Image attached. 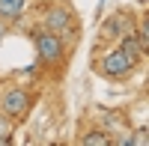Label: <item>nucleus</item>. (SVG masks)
<instances>
[{"mask_svg": "<svg viewBox=\"0 0 149 146\" xmlns=\"http://www.w3.org/2000/svg\"><path fill=\"white\" fill-rule=\"evenodd\" d=\"M131 69H134V60L122 51V48H116V51H110V54H104L98 60V72H102L104 78H125Z\"/></svg>", "mask_w": 149, "mask_h": 146, "instance_id": "nucleus-1", "label": "nucleus"}, {"mask_svg": "<svg viewBox=\"0 0 149 146\" xmlns=\"http://www.w3.org/2000/svg\"><path fill=\"white\" fill-rule=\"evenodd\" d=\"M36 48H39V57H42V63L48 66H54L63 60V42H60V33H51V30H45L36 36Z\"/></svg>", "mask_w": 149, "mask_h": 146, "instance_id": "nucleus-2", "label": "nucleus"}, {"mask_svg": "<svg viewBox=\"0 0 149 146\" xmlns=\"http://www.w3.org/2000/svg\"><path fill=\"white\" fill-rule=\"evenodd\" d=\"M30 111V92L27 90H9L6 95H3V113L6 116H24Z\"/></svg>", "mask_w": 149, "mask_h": 146, "instance_id": "nucleus-3", "label": "nucleus"}, {"mask_svg": "<svg viewBox=\"0 0 149 146\" xmlns=\"http://www.w3.org/2000/svg\"><path fill=\"white\" fill-rule=\"evenodd\" d=\"M69 24H72V18H69L66 9H48V15H45V30H51V33H63Z\"/></svg>", "mask_w": 149, "mask_h": 146, "instance_id": "nucleus-4", "label": "nucleus"}, {"mask_svg": "<svg viewBox=\"0 0 149 146\" xmlns=\"http://www.w3.org/2000/svg\"><path fill=\"white\" fill-rule=\"evenodd\" d=\"M24 6H27V0H0V18L15 21V18H21Z\"/></svg>", "mask_w": 149, "mask_h": 146, "instance_id": "nucleus-5", "label": "nucleus"}, {"mask_svg": "<svg viewBox=\"0 0 149 146\" xmlns=\"http://www.w3.org/2000/svg\"><path fill=\"white\" fill-rule=\"evenodd\" d=\"M119 48H122V51H125V54L134 60V63H137V57L143 54V48H140L137 42H134V36H122V45H119Z\"/></svg>", "mask_w": 149, "mask_h": 146, "instance_id": "nucleus-6", "label": "nucleus"}, {"mask_svg": "<svg viewBox=\"0 0 149 146\" xmlns=\"http://www.w3.org/2000/svg\"><path fill=\"white\" fill-rule=\"evenodd\" d=\"M81 143H84V146H107L110 137L102 134V131H90V134H84V137H81Z\"/></svg>", "mask_w": 149, "mask_h": 146, "instance_id": "nucleus-7", "label": "nucleus"}, {"mask_svg": "<svg viewBox=\"0 0 149 146\" xmlns=\"http://www.w3.org/2000/svg\"><path fill=\"white\" fill-rule=\"evenodd\" d=\"M9 134H12V125H9V116L3 113L0 116V143H9Z\"/></svg>", "mask_w": 149, "mask_h": 146, "instance_id": "nucleus-8", "label": "nucleus"}, {"mask_svg": "<svg viewBox=\"0 0 149 146\" xmlns=\"http://www.w3.org/2000/svg\"><path fill=\"white\" fill-rule=\"evenodd\" d=\"M3 36H6V27H3V21H0V42H3Z\"/></svg>", "mask_w": 149, "mask_h": 146, "instance_id": "nucleus-9", "label": "nucleus"}]
</instances>
